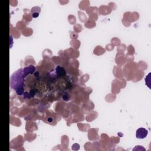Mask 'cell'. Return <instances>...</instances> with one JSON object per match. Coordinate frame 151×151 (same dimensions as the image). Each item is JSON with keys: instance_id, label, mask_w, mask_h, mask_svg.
Wrapping results in <instances>:
<instances>
[{"instance_id": "1", "label": "cell", "mask_w": 151, "mask_h": 151, "mask_svg": "<svg viewBox=\"0 0 151 151\" xmlns=\"http://www.w3.org/2000/svg\"><path fill=\"white\" fill-rule=\"evenodd\" d=\"M11 88L17 90L24 89V77L22 68H20L13 73L11 77Z\"/></svg>"}, {"instance_id": "2", "label": "cell", "mask_w": 151, "mask_h": 151, "mask_svg": "<svg viewBox=\"0 0 151 151\" xmlns=\"http://www.w3.org/2000/svg\"><path fill=\"white\" fill-rule=\"evenodd\" d=\"M41 119L45 123L49 124L52 126H55L57 122L61 119V115L59 113H54L52 110H45V113L43 114Z\"/></svg>"}, {"instance_id": "3", "label": "cell", "mask_w": 151, "mask_h": 151, "mask_svg": "<svg viewBox=\"0 0 151 151\" xmlns=\"http://www.w3.org/2000/svg\"><path fill=\"white\" fill-rule=\"evenodd\" d=\"M148 135V131L143 128H140L136 130V137L137 139H144Z\"/></svg>"}, {"instance_id": "4", "label": "cell", "mask_w": 151, "mask_h": 151, "mask_svg": "<svg viewBox=\"0 0 151 151\" xmlns=\"http://www.w3.org/2000/svg\"><path fill=\"white\" fill-rule=\"evenodd\" d=\"M133 76V77H132V80L134 82H138L140 81L143 78L144 76V72L142 70H138L136 71L135 73H133L132 76Z\"/></svg>"}, {"instance_id": "5", "label": "cell", "mask_w": 151, "mask_h": 151, "mask_svg": "<svg viewBox=\"0 0 151 151\" xmlns=\"http://www.w3.org/2000/svg\"><path fill=\"white\" fill-rule=\"evenodd\" d=\"M116 63L119 66H122L123 64H125L126 60H125V57L124 54L123 53L118 52L116 54Z\"/></svg>"}, {"instance_id": "6", "label": "cell", "mask_w": 151, "mask_h": 151, "mask_svg": "<svg viewBox=\"0 0 151 151\" xmlns=\"http://www.w3.org/2000/svg\"><path fill=\"white\" fill-rule=\"evenodd\" d=\"M56 73L58 78H63L66 76V70L63 67L60 66H57L56 67Z\"/></svg>"}, {"instance_id": "7", "label": "cell", "mask_w": 151, "mask_h": 151, "mask_svg": "<svg viewBox=\"0 0 151 151\" xmlns=\"http://www.w3.org/2000/svg\"><path fill=\"white\" fill-rule=\"evenodd\" d=\"M36 71V67L33 65H30L28 67H25L24 69H23V76L25 78L27 76L31 74H33Z\"/></svg>"}, {"instance_id": "8", "label": "cell", "mask_w": 151, "mask_h": 151, "mask_svg": "<svg viewBox=\"0 0 151 151\" xmlns=\"http://www.w3.org/2000/svg\"><path fill=\"white\" fill-rule=\"evenodd\" d=\"M98 9H99V14L103 15H108L110 14L112 12L111 8L109 6H106V5H102Z\"/></svg>"}, {"instance_id": "9", "label": "cell", "mask_w": 151, "mask_h": 151, "mask_svg": "<svg viewBox=\"0 0 151 151\" xmlns=\"http://www.w3.org/2000/svg\"><path fill=\"white\" fill-rule=\"evenodd\" d=\"M25 129L27 132H32L34 131V130H37L38 129L37 125L35 122H31V121H29V122H27L26 123V126H25Z\"/></svg>"}, {"instance_id": "10", "label": "cell", "mask_w": 151, "mask_h": 151, "mask_svg": "<svg viewBox=\"0 0 151 151\" xmlns=\"http://www.w3.org/2000/svg\"><path fill=\"white\" fill-rule=\"evenodd\" d=\"M131 13L130 12H126L124 14L123 18H122V23L126 27H129L130 25V15Z\"/></svg>"}, {"instance_id": "11", "label": "cell", "mask_w": 151, "mask_h": 151, "mask_svg": "<svg viewBox=\"0 0 151 151\" xmlns=\"http://www.w3.org/2000/svg\"><path fill=\"white\" fill-rule=\"evenodd\" d=\"M24 15H23V20L24 22H28L31 21L32 20V15L30 11L28 10V9H24Z\"/></svg>"}, {"instance_id": "12", "label": "cell", "mask_w": 151, "mask_h": 151, "mask_svg": "<svg viewBox=\"0 0 151 151\" xmlns=\"http://www.w3.org/2000/svg\"><path fill=\"white\" fill-rule=\"evenodd\" d=\"M98 129H91L89 130V133H88V136L89 139L91 141H93L94 139H98V137H98Z\"/></svg>"}, {"instance_id": "13", "label": "cell", "mask_w": 151, "mask_h": 151, "mask_svg": "<svg viewBox=\"0 0 151 151\" xmlns=\"http://www.w3.org/2000/svg\"><path fill=\"white\" fill-rule=\"evenodd\" d=\"M30 11L33 18H37L41 12V8L40 7H34L31 9Z\"/></svg>"}, {"instance_id": "14", "label": "cell", "mask_w": 151, "mask_h": 151, "mask_svg": "<svg viewBox=\"0 0 151 151\" xmlns=\"http://www.w3.org/2000/svg\"><path fill=\"white\" fill-rule=\"evenodd\" d=\"M86 13L88 15L93 14H98L99 13V9L96 7H89L86 9Z\"/></svg>"}, {"instance_id": "15", "label": "cell", "mask_w": 151, "mask_h": 151, "mask_svg": "<svg viewBox=\"0 0 151 151\" xmlns=\"http://www.w3.org/2000/svg\"><path fill=\"white\" fill-rule=\"evenodd\" d=\"M105 52H106V50H105V49H104L103 47L98 45L94 50L93 53L94 54L97 55V56H100V55H102L105 53Z\"/></svg>"}, {"instance_id": "16", "label": "cell", "mask_w": 151, "mask_h": 151, "mask_svg": "<svg viewBox=\"0 0 151 151\" xmlns=\"http://www.w3.org/2000/svg\"><path fill=\"white\" fill-rule=\"evenodd\" d=\"M97 117H98V113L96 112H92L86 116V120L87 122H91L94 119H96Z\"/></svg>"}, {"instance_id": "17", "label": "cell", "mask_w": 151, "mask_h": 151, "mask_svg": "<svg viewBox=\"0 0 151 151\" xmlns=\"http://www.w3.org/2000/svg\"><path fill=\"white\" fill-rule=\"evenodd\" d=\"M90 5V2L89 1H82L79 4V8L82 10H85L87 8L89 5Z\"/></svg>"}, {"instance_id": "18", "label": "cell", "mask_w": 151, "mask_h": 151, "mask_svg": "<svg viewBox=\"0 0 151 151\" xmlns=\"http://www.w3.org/2000/svg\"><path fill=\"white\" fill-rule=\"evenodd\" d=\"M139 18V13H137V12H133V13L130 14V22H134V21H137Z\"/></svg>"}, {"instance_id": "19", "label": "cell", "mask_w": 151, "mask_h": 151, "mask_svg": "<svg viewBox=\"0 0 151 151\" xmlns=\"http://www.w3.org/2000/svg\"><path fill=\"white\" fill-rule=\"evenodd\" d=\"M21 33H22L24 36L28 37V36H31L32 33H33V30H32L30 28H24L23 30L21 31Z\"/></svg>"}, {"instance_id": "20", "label": "cell", "mask_w": 151, "mask_h": 151, "mask_svg": "<svg viewBox=\"0 0 151 151\" xmlns=\"http://www.w3.org/2000/svg\"><path fill=\"white\" fill-rule=\"evenodd\" d=\"M77 126L79 127V129L80 130H82L83 132H85L87 130V128H90V126L88 124H83V123H78Z\"/></svg>"}, {"instance_id": "21", "label": "cell", "mask_w": 151, "mask_h": 151, "mask_svg": "<svg viewBox=\"0 0 151 151\" xmlns=\"http://www.w3.org/2000/svg\"><path fill=\"white\" fill-rule=\"evenodd\" d=\"M84 25H85V27H86L87 28H91L96 26V23L94 21L90 20V19L89 18V20H87V22L84 24Z\"/></svg>"}, {"instance_id": "22", "label": "cell", "mask_w": 151, "mask_h": 151, "mask_svg": "<svg viewBox=\"0 0 151 151\" xmlns=\"http://www.w3.org/2000/svg\"><path fill=\"white\" fill-rule=\"evenodd\" d=\"M78 15H79V18H80V20L82 21V22L84 23L87 20V16L86 15V14H85L83 11H78Z\"/></svg>"}, {"instance_id": "23", "label": "cell", "mask_w": 151, "mask_h": 151, "mask_svg": "<svg viewBox=\"0 0 151 151\" xmlns=\"http://www.w3.org/2000/svg\"><path fill=\"white\" fill-rule=\"evenodd\" d=\"M138 65V67L141 69L142 70H145L148 68V64L144 62L143 61H140L139 62V63L137 64Z\"/></svg>"}, {"instance_id": "24", "label": "cell", "mask_w": 151, "mask_h": 151, "mask_svg": "<svg viewBox=\"0 0 151 151\" xmlns=\"http://www.w3.org/2000/svg\"><path fill=\"white\" fill-rule=\"evenodd\" d=\"M62 99L65 102H68L70 99V95L67 91H64L62 93Z\"/></svg>"}, {"instance_id": "25", "label": "cell", "mask_w": 151, "mask_h": 151, "mask_svg": "<svg viewBox=\"0 0 151 151\" xmlns=\"http://www.w3.org/2000/svg\"><path fill=\"white\" fill-rule=\"evenodd\" d=\"M151 73H149L148 75V76H147L146 77V78H145V83H146V86H148V87H149V89H151Z\"/></svg>"}, {"instance_id": "26", "label": "cell", "mask_w": 151, "mask_h": 151, "mask_svg": "<svg viewBox=\"0 0 151 151\" xmlns=\"http://www.w3.org/2000/svg\"><path fill=\"white\" fill-rule=\"evenodd\" d=\"M111 43L112 44H113V45H116V46H119L121 44V41H120L119 39L116 37L112 39Z\"/></svg>"}, {"instance_id": "27", "label": "cell", "mask_w": 151, "mask_h": 151, "mask_svg": "<svg viewBox=\"0 0 151 151\" xmlns=\"http://www.w3.org/2000/svg\"><path fill=\"white\" fill-rule=\"evenodd\" d=\"M26 23H25V22H23V21H20V22H18L17 24V28H18V30H22L23 28H25V25H26Z\"/></svg>"}, {"instance_id": "28", "label": "cell", "mask_w": 151, "mask_h": 151, "mask_svg": "<svg viewBox=\"0 0 151 151\" xmlns=\"http://www.w3.org/2000/svg\"><path fill=\"white\" fill-rule=\"evenodd\" d=\"M68 22L70 23V24H74L76 23V18L74 15H70L68 17Z\"/></svg>"}, {"instance_id": "29", "label": "cell", "mask_w": 151, "mask_h": 151, "mask_svg": "<svg viewBox=\"0 0 151 151\" xmlns=\"http://www.w3.org/2000/svg\"><path fill=\"white\" fill-rule=\"evenodd\" d=\"M70 45H72L74 48H75L76 50H77L79 48V47H80V43L78 40H76V43H75V41H72L71 42H70Z\"/></svg>"}, {"instance_id": "30", "label": "cell", "mask_w": 151, "mask_h": 151, "mask_svg": "<svg viewBox=\"0 0 151 151\" xmlns=\"http://www.w3.org/2000/svg\"><path fill=\"white\" fill-rule=\"evenodd\" d=\"M52 61H53V62H54L56 64H61V60L59 57H56V56H54V57L52 59Z\"/></svg>"}, {"instance_id": "31", "label": "cell", "mask_w": 151, "mask_h": 151, "mask_svg": "<svg viewBox=\"0 0 151 151\" xmlns=\"http://www.w3.org/2000/svg\"><path fill=\"white\" fill-rule=\"evenodd\" d=\"M125 60L126 61H133L134 60V57H133V55L129 54H127L126 57H125Z\"/></svg>"}, {"instance_id": "32", "label": "cell", "mask_w": 151, "mask_h": 151, "mask_svg": "<svg viewBox=\"0 0 151 151\" xmlns=\"http://www.w3.org/2000/svg\"><path fill=\"white\" fill-rule=\"evenodd\" d=\"M126 45H125V44H121L120 46H119L118 47V49H117V50H118V52H120V53H123L125 51V50H126Z\"/></svg>"}, {"instance_id": "33", "label": "cell", "mask_w": 151, "mask_h": 151, "mask_svg": "<svg viewBox=\"0 0 151 151\" xmlns=\"http://www.w3.org/2000/svg\"><path fill=\"white\" fill-rule=\"evenodd\" d=\"M128 54L131 55H133V54L135 53V49L133 48V46L132 45H129L128 47Z\"/></svg>"}, {"instance_id": "34", "label": "cell", "mask_w": 151, "mask_h": 151, "mask_svg": "<svg viewBox=\"0 0 151 151\" xmlns=\"http://www.w3.org/2000/svg\"><path fill=\"white\" fill-rule=\"evenodd\" d=\"M74 30L75 31L77 32V33H80V31H82V27L80 24H76L74 26Z\"/></svg>"}, {"instance_id": "35", "label": "cell", "mask_w": 151, "mask_h": 151, "mask_svg": "<svg viewBox=\"0 0 151 151\" xmlns=\"http://www.w3.org/2000/svg\"><path fill=\"white\" fill-rule=\"evenodd\" d=\"M89 78V76L88 75H85L81 77L80 81L82 82H86L88 80Z\"/></svg>"}, {"instance_id": "36", "label": "cell", "mask_w": 151, "mask_h": 151, "mask_svg": "<svg viewBox=\"0 0 151 151\" xmlns=\"http://www.w3.org/2000/svg\"><path fill=\"white\" fill-rule=\"evenodd\" d=\"M108 5V6L111 8L112 10H115L116 8V5L114 2H110Z\"/></svg>"}, {"instance_id": "37", "label": "cell", "mask_w": 151, "mask_h": 151, "mask_svg": "<svg viewBox=\"0 0 151 151\" xmlns=\"http://www.w3.org/2000/svg\"><path fill=\"white\" fill-rule=\"evenodd\" d=\"M78 37V34L74 32H71L70 33V38L71 39H76Z\"/></svg>"}, {"instance_id": "38", "label": "cell", "mask_w": 151, "mask_h": 151, "mask_svg": "<svg viewBox=\"0 0 151 151\" xmlns=\"http://www.w3.org/2000/svg\"><path fill=\"white\" fill-rule=\"evenodd\" d=\"M106 47V50L108 51H111V50H112L113 49H114V45L112 44H107Z\"/></svg>"}, {"instance_id": "39", "label": "cell", "mask_w": 151, "mask_h": 151, "mask_svg": "<svg viewBox=\"0 0 151 151\" xmlns=\"http://www.w3.org/2000/svg\"><path fill=\"white\" fill-rule=\"evenodd\" d=\"M136 150H137V151H142V150L145 151V149L144 148H143V147L142 146H139V145H138V146H136L135 147V148H134V149H133V151H136Z\"/></svg>"}, {"instance_id": "40", "label": "cell", "mask_w": 151, "mask_h": 151, "mask_svg": "<svg viewBox=\"0 0 151 151\" xmlns=\"http://www.w3.org/2000/svg\"><path fill=\"white\" fill-rule=\"evenodd\" d=\"M59 2H60V3L61 4V5H64L65 4H67V3H68V1H59Z\"/></svg>"}]
</instances>
